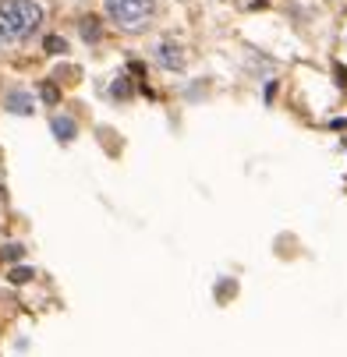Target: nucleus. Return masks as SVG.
I'll list each match as a JSON object with an SVG mask.
<instances>
[{
	"instance_id": "nucleus-11",
	"label": "nucleus",
	"mask_w": 347,
	"mask_h": 357,
	"mask_svg": "<svg viewBox=\"0 0 347 357\" xmlns=\"http://www.w3.org/2000/svg\"><path fill=\"white\" fill-rule=\"evenodd\" d=\"M29 276H32V273H29V269H15V273H11V280H15V283H25V280H29Z\"/></svg>"
},
{
	"instance_id": "nucleus-12",
	"label": "nucleus",
	"mask_w": 347,
	"mask_h": 357,
	"mask_svg": "<svg viewBox=\"0 0 347 357\" xmlns=\"http://www.w3.org/2000/svg\"><path fill=\"white\" fill-rule=\"evenodd\" d=\"M248 8H263V4H270V0H244Z\"/></svg>"
},
{
	"instance_id": "nucleus-3",
	"label": "nucleus",
	"mask_w": 347,
	"mask_h": 357,
	"mask_svg": "<svg viewBox=\"0 0 347 357\" xmlns=\"http://www.w3.org/2000/svg\"><path fill=\"white\" fill-rule=\"evenodd\" d=\"M160 64H163V68H181V64H184V57L177 54V46H170V43H167V46H160Z\"/></svg>"
},
{
	"instance_id": "nucleus-2",
	"label": "nucleus",
	"mask_w": 347,
	"mask_h": 357,
	"mask_svg": "<svg viewBox=\"0 0 347 357\" xmlns=\"http://www.w3.org/2000/svg\"><path fill=\"white\" fill-rule=\"evenodd\" d=\"M103 4L121 29H142L153 18V0H103Z\"/></svg>"
},
{
	"instance_id": "nucleus-10",
	"label": "nucleus",
	"mask_w": 347,
	"mask_h": 357,
	"mask_svg": "<svg viewBox=\"0 0 347 357\" xmlns=\"http://www.w3.org/2000/svg\"><path fill=\"white\" fill-rule=\"evenodd\" d=\"M43 96H46V103H57V89L54 85H43Z\"/></svg>"
},
{
	"instance_id": "nucleus-1",
	"label": "nucleus",
	"mask_w": 347,
	"mask_h": 357,
	"mask_svg": "<svg viewBox=\"0 0 347 357\" xmlns=\"http://www.w3.org/2000/svg\"><path fill=\"white\" fill-rule=\"evenodd\" d=\"M43 11L36 0H0V39H25L39 29Z\"/></svg>"
},
{
	"instance_id": "nucleus-9",
	"label": "nucleus",
	"mask_w": 347,
	"mask_h": 357,
	"mask_svg": "<svg viewBox=\"0 0 347 357\" xmlns=\"http://www.w3.org/2000/svg\"><path fill=\"white\" fill-rule=\"evenodd\" d=\"M22 255V248H15V244H8V248H0V259H18Z\"/></svg>"
},
{
	"instance_id": "nucleus-7",
	"label": "nucleus",
	"mask_w": 347,
	"mask_h": 357,
	"mask_svg": "<svg viewBox=\"0 0 347 357\" xmlns=\"http://www.w3.org/2000/svg\"><path fill=\"white\" fill-rule=\"evenodd\" d=\"M64 50H68L64 39H57V36H50V39H46V54H64Z\"/></svg>"
},
{
	"instance_id": "nucleus-6",
	"label": "nucleus",
	"mask_w": 347,
	"mask_h": 357,
	"mask_svg": "<svg viewBox=\"0 0 347 357\" xmlns=\"http://www.w3.org/2000/svg\"><path fill=\"white\" fill-rule=\"evenodd\" d=\"M82 36H85V39H99V25H96V18H85V22H82Z\"/></svg>"
},
{
	"instance_id": "nucleus-5",
	"label": "nucleus",
	"mask_w": 347,
	"mask_h": 357,
	"mask_svg": "<svg viewBox=\"0 0 347 357\" xmlns=\"http://www.w3.org/2000/svg\"><path fill=\"white\" fill-rule=\"evenodd\" d=\"M54 131H57V138H64V142L75 138V124H71L68 117H57V121H54Z\"/></svg>"
},
{
	"instance_id": "nucleus-4",
	"label": "nucleus",
	"mask_w": 347,
	"mask_h": 357,
	"mask_svg": "<svg viewBox=\"0 0 347 357\" xmlns=\"http://www.w3.org/2000/svg\"><path fill=\"white\" fill-rule=\"evenodd\" d=\"M8 107H11L15 114H29V110H32V99H29L25 92H15V96H8Z\"/></svg>"
},
{
	"instance_id": "nucleus-8",
	"label": "nucleus",
	"mask_w": 347,
	"mask_h": 357,
	"mask_svg": "<svg viewBox=\"0 0 347 357\" xmlns=\"http://www.w3.org/2000/svg\"><path fill=\"white\" fill-rule=\"evenodd\" d=\"M110 92H114V96H131V82H128V78H117Z\"/></svg>"
}]
</instances>
